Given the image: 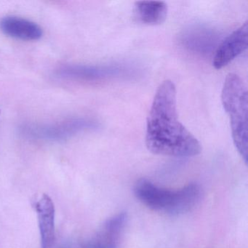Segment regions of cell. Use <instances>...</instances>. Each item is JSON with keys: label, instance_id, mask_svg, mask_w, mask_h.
Listing matches in <instances>:
<instances>
[{"label": "cell", "instance_id": "7a4b0ae2", "mask_svg": "<svg viewBox=\"0 0 248 248\" xmlns=\"http://www.w3.org/2000/svg\"><path fill=\"white\" fill-rule=\"evenodd\" d=\"M222 104L229 115L233 143L248 162V96L246 85L236 74L227 75L221 94Z\"/></svg>", "mask_w": 248, "mask_h": 248}, {"label": "cell", "instance_id": "30bf717a", "mask_svg": "<svg viewBox=\"0 0 248 248\" xmlns=\"http://www.w3.org/2000/svg\"><path fill=\"white\" fill-rule=\"evenodd\" d=\"M125 221V214L118 215L108 220L96 237L90 242L88 248H116L121 229Z\"/></svg>", "mask_w": 248, "mask_h": 248}, {"label": "cell", "instance_id": "3957f363", "mask_svg": "<svg viewBox=\"0 0 248 248\" xmlns=\"http://www.w3.org/2000/svg\"><path fill=\"white\" fill-rule=\"evenodd\" d=\"M136 197L152 210L178 215L189 211L201 197V188L190 184L181 189L172 191L159 188L146 179L139 180L134 187Z\"/></svg>", "mask_w": 248, "mask_h": 248}, {"label": "cell", "instance_id": "ba28073f", "mask_svg": "<svg viewBox=\"0 0 248 248\" xmlns=\"http://www.w3.org/2000/svg\"><path fill=\"white\" fill-rule=\"evenodd\" d=\"M111 69L101 66L65 64L56 71V76L66 80L95 81L107 78Z\"/></svg>", "mask_w": 248, "mask_h": 248}, {"label": "cell", "instance_id": "5b68a950", "mask_svg": "<svg viewBox=\"0 0 248 248\" xmlns=\"http://www.w3.org/2000/svg\"><path fill=\"white\" fill-rule=\"evenodd\" d=\"M248 46V21L226 37L219 46L213 58L215 69L227 66L233 59L247 50Z\"/></svg>", "mask_w": 248, "mask_h": 248}, {"label": "cell", "instance_id": "52a82bcc", "mask_svg": "<svg viewBox=\"0 0 248 248\" xmlns=\"http://www.w3.org/2000/svg\"><path fill=\"white\" fill-rule=\"evenodd\" d=\"M0 30L9 37L27 41L40 40L43 34L38 24L14 16H8L0 20Z\"/></svg>", "mask_w": 248, "mask_h": 248}, {"label": "cell", "instance_id": "277c9868", "mask_svg": "<svg viewBox=\"0 0 248 248\" xmlns=\"http://www.w3.org/2000/svg\"><path fill=\"white\" fill-rule=\"evenodd\" d=\"M97 126V123L91 119L71 118L47 124L27 123L20 127V133L24 137L33 140L61 141L96 128Z\"/></svg>", "mask_w": 248, "mask_h": 248}, {"label": "cell", "instance_id": "8992f818", "mask_svg": "<svg viewBox=\"0 0 248 248\" xmlns=\"http://www.w3.org/2000/svg\"><path fill=\"white\" fill-rule=\"evenodd\" d=\"M38 219L42 248H52L55 242L56 209L54 202L47 194H43L34 204Z\"/></svg>", "mask_w": 248, "mask_h": 248}, {"label": "cell", "instance_id": "6da1fadb", "mask_svg": "<svg viewBox=\"0 0 248 248\" xmlns=\"http://www.w3.org/2000/svg\"><path fill=\"white\" fill-rule=\"evenodd\" d=\"M146 146L154 155L174 157L197 156L199 140L178 118L175 84L165 80L158 87L146 121Z\"/></svg>", "mask_w": 248, "mask_h": 248}, {"label": "cell", "instance_id": "9c48e42d", "mask_svg": "<svg viewBox=\"0 0 248 248\" xmlns=\"http://www.w3.org/2000/svg\"><path fill=\"white\" fill-rule=\"evenodd\" d=\"M135 15L139 22L149 26L163 24L168 16V5L162 1H139L135 4Z\"/></svg>", "mask_w": 248, "mask_h": 248}]
</instances>
